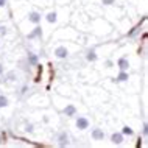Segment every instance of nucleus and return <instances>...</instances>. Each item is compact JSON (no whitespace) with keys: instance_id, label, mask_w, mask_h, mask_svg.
<instances>
[{"instance_id":"2","label":"nucleus","mask_w":148,"mask_h":148,"mask_svg":"<svg viewBox=\"0 0 148 148\" xmlns=\"http://www.w3.org/2000/svg\"><path fill=\"white\" fill-rule=\"evenodd\" d=\"M53 55L56 58H59V59H64V58L69 56V50H67L66 45H58L56 49L53 50Z\"/></svg>"},{"instance_id":"4","label":"nucleus","mask_w":148,"mask_h":148,"mask_svg":"<svg viewBox=\"0 0 148 148\" xmlns=\"http://www.w3.org/2000/svg\"><path fill=\"white\" fill-rule=\"evenodd\" d=\"M41 19H42V14L39 13V11H31V13L28 14V21L31 23H34V25L41 23Z\"/></svg>"},{"instance_id":"19","label":"nucleus","mask_w":148,"mask_h":148,"mask_svg":"<svg viewBox=\"0 0 148 148\" xmlns=\"http://www.w3.org/2000/svg\"><path fill=\"white\" fill-rule=\"evenodd\" d=\"M101 3H103V5H108V6H109V5H114L115 0H101Z\"/></svg>"},{"instance_id":"11","label":"nucleus","mask_w":148,"mask_h":148,"mask_svg":"<svg viewBox=\"0 0 148 148\" xmlns=\"http://www.w3.org/2000/svg\"><path fill=\"white\" fill-rule=\"evenodd\" d=\"M117 66H119V69L120 70H128L130 69V61H128V58H120L119 61H117Z\"/></svg>"},{"instance_id":"24","label":"nucleus","mask_w":148,"mask_h":148,"mask_svg":"<svg viewBox=\"0 0 148 148\" xmlns=\"http://www.w3.org/2000/svg\"><path fill=\"white\" fill-rule=\"evenodd\" d=\"M27 89H28V86H27V84H25V86H23V87H22V90H21V92H22V94H25V92H27Z\"/></svg>"},{"instance_id":"13","label":"nucleus","mask_w":148,"mask_h":148,"mask_svg":"<svg viewBox=\"0 0 148 148\" xmlns=\"http://www.w3.org/2000/svg\"><path fill=\"white\" fill-rule=\"evenodd\" d=\"M3 77V75H2ZM16 72L14 70H11V72H8V73L5 75V77H3V79H2V83H5V81H16Z\"/></svg>"},{"instance_id":"7","label":"nucleus","mask_w":148,"mask_h":148,"mask_svg":"<svg viewBox=\"0 0 148 148\" xmlns=\"http://www.w3.org/2000/svg\"><path fill=\"white\" fill-rule=\"evenodd\" d=\"M128 79H130V73H128V70H120L114 81L115 83H123V81H128Z\"/></svg>"},{"instance_id":"3","label":"nucleus","mask_w":148,"mask_h":148,"mask_svg":"<svg viewBox=\"0 0 148 148\" xmlns=\"http://www.w3.org/2000/svg\"><path fill=\"white\" fill-rule=\"evenodd\" d=\"M90 136H92V140H97V142L103 140V139H105V131H103L101 128H94Z\"/></svg>"},{"instance_id":"20","label":"nucleus","mask_w":148,"mask_h":148,"mask_svg":"<svg viewBox=\"0 0 148 148\" xmlns=\"http://www.w3.org/2000/svg\"><path fill=\"white\" fill-rule=\"evenodd\" d=\"M112 66H114V62L111 61V59H108V61H105V67H106V69H111Z\"/></svg>"},{"instance_id":"10","label":"nucleus","mask_w":148,"mask_h":148,"mask_svg":"<svg viewBox=\"0 0 148 148\" xmlns=\"http://www.w3.org/2000/svg\"><path fill=\"white\" fill-rule=\"evenodd\" d=\"M86 59L89 62H95L98 59V55H97V51H95V49H89L87 50V53H86Z\"/></svg>"},{"instance_id":"18","label":"nucleus","mask_w":148,"mask_h":148,"mask_svg":"<svg viewBox=\"0 0 148 148\" xmlns=\"http://www.w3.org/2000/svg\"><path fill=\"white\" fill-rule=\"evenodd\" d=\"M25 131H27V133H33V131H34L33 123H27V125H25Z\"/></svg>"},{"instance_id":"14","label":"nucleus","mask_w":148,"mask_h":148,"mask_svg":"<svg viewBox=\"0 0 148 148\" xmlns=\"http://www.w3.org/2000/svg\"><path fill=\"white\" fill-rule=\"evenodd\" d=\"M10 105V100H8L6 95H0V108H8Z\"/></svg>"},{"instance_id":"25","label":"nucleus","mask_w":148,"mask_h":148,"mask_svg":"<svg viewBox=\"0 0 148 148\" xmlns=\"http://www.w3.org/2000/svg\"><path fill=\"white\" fill-rule=\"evenodd\" d=\"M0 142H2V140H0Z\"/></svg>"},{"instance_id":"5","label":"nucleus","mask_w":148,"mask_h":148,"mask_svg":"<svg viewBox=\"0 0 148 148\" xmlns=\"http://www.w3.org/2000/svg\"><path fill=\"white\" fill-rule=\"evenodd\" d=\"M64 114L67 115V117H73V115H77V106L73 105V103H69L66 108H64V111H62Z\"/></svg>"},{"instance_id":"1","label":"nucleus","mask_w":148,"mask_h":148,"mask_svg":"<svg viewBox=\"0 0 148 148\" xmlns=\"http://www.w3.org/2000/svg\"><path fill=\"white\" fill-rule=\"evenodd\" d=\"M75 126H77L79 131H84V130H87V128L90 126V122H89V119H87V117H83V115H81V117L77 119Z\"/></svg>"},{"instance_id":"15","label":"nucleus","mask_w":148,"mask_h":148,"mask_svg":"<svg viewBox=\"0 0 148 148\" xmlns=\"http://www.w3.org/2000/svg\"><path fill=\"white\" fill-rule=\"evenodd\" d=\"M122 134H123V136H133V134H134V131L131 130V128L128 126V125H125V126L122 128Z\"/></svg>"},{"instance_id":"8","label":"nucleus","mask_w":148,"mask_h":148,"mask_svg":"<svg viewBox=\"0 0 148 148\" xmlns=\"http://www.w3.org/2000/svg\"><path fill=\"white\" fill-rule=\"evenodd\" d=\"M58 143H59V147H67L69 145V136H67V133H59L58 136Z\"/></svg>"},{"instance_id":"17","label":"nucleus","mask_w":148,"mask_h":148,"mask_svg":"<svg viewBox=\"0 0 148 148\" xmlns=\"http://www.w3.org/2000/svg\"><path fill=\"white\" fill-rule=\"evenodd\" d=\"M6 33H8L6 27H5V25H0V38H5Z\"/></svg>"},{"instance_id":"9","label":"nucleus","mask_w":148,"mask_h":148,"mask_svg":"<svg viewBox=\"0 0 148 148\" xmlns=\"http://www.w3.org/2000/svg\"><path fill=\"white\" fill-rule=\"evenodd\" d=\"M45 21L49 22V23H56V21H58V13L56 11H49V13L45 14Z\"/></svg>"},{"instance_id":"22","label":"nucleus","mask_w":148,"mask_h":148,"mask_svg":"<svg viewBox=\"0 0 148 148\" xmlns=\"http://www.w3.org/2000/svg\"><path fill=\"white\" fill-rule=\"evenodd\" d=\"M147 133H148V126H147V123H143V134L147 136Z\"/></svg>"},{"instance_id":"16","label":"nucleus","mask_w":148,"mask_h":148,"mask_svg":"<svg viewBox=\"0 0 148 148\" xmlns=\"http://www.w3.org/2000/svg\"><path fill=\"white\" fill-rule=\"evenodd\" d=\"M28 62L31 64V66H36V64H38V56L33 55V53H28Z\"/></svg>"},{"instance_id":"21","label":"nucleus","mask_w":148,"mask_h":148,"mask_svg":"<svg viewBox=\"0 0 148 148\" xmlns=\"http://www.w3.org/2000/svg\"><path fill=\"white\" fill-rule=\"evenodd\" d=\"M3 72H5V67H3V64L0 62V77H2V75H3Z\"/></svg>"},{"instance_id":"6","label":"nucleus","mask_w":148,"mask_h":148,"mask_svg":"<svg viewBox=\"0 0 148 148\" xmlns=\"http://www.w3.org/2000/svg\"><path fill=\"white\" fill-rule=\"evenodd\" d=\"M41 36H42V28H41V27H39V25H36L34 28H33V31L27 34V39H30V41H31V39L41 38Z\"/></svg>"},{"instance_id":"23","label":"nucleus","mask_w":148,"mask_h":148,"mask_svg":"<svg viewBox=\"0 0 148 148\" xmlns=\"http://www.w3.org/2000/svg\"><path fill=\"white\" fill-rule=\"evenodd\" d=\"M6 5V0H0V8H3Z\"/></svg>"},{"instance_id":"12","label":"nucleus","mask_w":148,"mask_h":148,"mask_svg":"<svg viewBox=\"0 0 148 148\" xmlns=\"http://www.w3.org/2000/svg\"><path fill=\"white\" fill-rule=\"evenodd\" d=\"M111 142L115 143V145H120V143L123 142V134L122 133H114L111 136Z\"/></svg>"}]
</instances>
